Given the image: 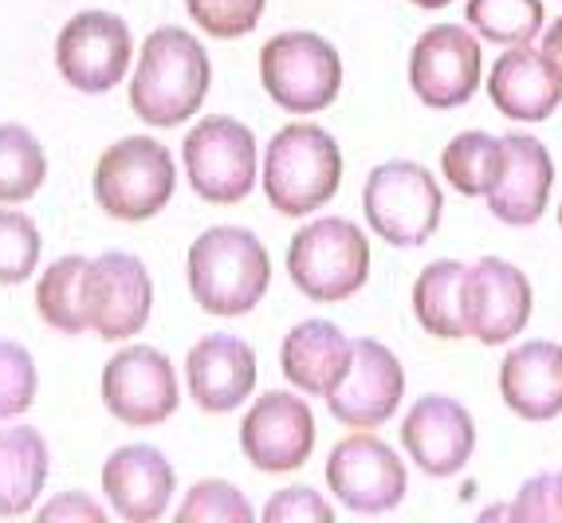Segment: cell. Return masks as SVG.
<instances>
[{
	"label": "cell",
	"instance_id": "obj_16",
	"mask_svg": "<svg viewBox=\"0 0 562 523\" xmlns=\"http://www.w3.org/2000/svg\"><path fill=\"white\" fill-rule=\"evenodd\" d=\"M405 398V366L378 338H355L342 382L327 393V410L347 430H382Z\"/></svg>",
	"mask_w": 562,
	"mask_h": 523
},
{
	"label": "cell",
	"instance_id": "obj_38",
	"mask_svg": "<svg viewBox=\"0 0 562 523\" xmlns=\"http://www.w3.org/2000/svg\"><path fill=\"white\" fill-rule=\"evenodd\" d=\"M480 520H512V504H496V508H487Z\"/></svg>",
	"mask_w": 562,
	"mask_h": 523
},
{
	"label": "cell",
	"instance_id": "obj_26",
	"mask_svg": "<svg viewBox=\"0 0 562 523\" xmlns=\"http://www.w3.org/2000/svg\"><path fill=\"white\" fill-rule=\"evenodd\" d=\"M87 256H59L47 264L36 283V308L40 319L59 335H83L87 331V303H83V280H87Z\"/></svg>",
	"mask_w": 562,
	"mask_h": 523
},
{
	"label": "cell",
	"instance_id": "obj_22",
	"mask_svg": "<svg viewBox=\"0 0 562 523\" xmlns=\"http://www.w3.org/2000/svg\"><path fill=\"white\" fill-rule=\"evenodd\" d=\"M499 398L524 421H554L562 413V346L527 338L499 363Z\"/></svg>",
	"mask_w": 562,
	"mask_h": 523
},
{
	"label": "cell",
	"instance_id": "obj_34",
	"mask_svg": "<svg viewBox=\"0 0 562 523\" xmlns=\"http://www.w3.org/2000/svg\"><path fill=\"white\" fill-rule=\"evenodd\" d=\"M263 523H330L335 520V508L323 500L315 488L307 485H291V488H280V492L263 504Z\"/></svg>",
	"mask_w": 562,
	"mask_h": 523
},
{
	"label": "cell",
	"instance_id": "obj_35",
	"mask_svg": "<svg viewBox=\"0 0 562 523\" xmlns=\"http://www.w3.org/2000/svg\"><path fill=\"white\" fill-rule=\"evenodd\" d=\"M512 520L516 523L562 520L559 477H554V472H539V477L524 480V488H519L516 500H512Z\"/></svg>",
	"mask_w": 562,
	"mask_h": 523
},
{
	"label": "cell",
	"instance_id": "obj_28",
	"mask_svg": "<svg viewBox=\"0 0 562 523\" xmlns=\"http://www.w3.org/2000/svg\"><path fill=\"white\" fill-rule=\"evenodd\" d=\"M47 178V154L20 122H0V205H20L40 193Z\"/></svg>",
	"mask_w": 562,
	"mask_h": 523
},
{
	"label": "cell",
	"instance_id": "obj_31",
	"mask_svg": "<svg viewBox=\"0 0 562 523\" xmlns=\"http://www.w3.org/2000/svg\"><path fill=\"white\" fill-rule=\"evenodd\" d=\"M40 229L29 213L20 209H0V283L16 288L36 271L40 264Z\"/></svg>",
	"mask_w": 562,
	"mask_h": 523
},
{
	"label": "cell",
	"instance_id": "obj_29",
	"mask_svg": "<svg viewBox=\"0 0 562 523\" xmlns=\"http://www.w3.org/2000/svg\"><path fill=\"white\" fill-rule=\"evenodd\" d=\"M464 20L480 40L499 47L531 44L543 32L547 9L543 0H469Z\"/></svg>",
	"mask_w": 562,
	"mask_h": 523
},
{
	"label": "cell",
	"instance_id": "obj_32",
	"mask_svg": "<svg viewBox=\"0 0 562 523\" xmlns=\"http://www.w3.org/2000/svg\"><path fill=\"white\" fill-rule=\"evenodd\" d=\"M36 363H32L29 346L0 338V421H12L29 413L36 402Z\"/></svg>",
	"mask_w": 562,
	"mask_h": 523
},
{
	"label": "cell",
	"instance_id": "obj_25",
	"mask_svg": "<svg viewBox=\"0 0 562 523\" xmlns=\"http://www.w3.org/2000/svg\"><path fill=\"white\" fill-rule=\"evenodd\" d=\"M464 276L469 264L432 260L413 280V315L432 338H464Z\"/></svg>",
	"mask_w": 562,
	"mask_h": 523
},
{
	"label": "cell",
	"instance_id": "obj_12",
	"mask_svg": "<svg viewBox=\"0 0 562 523\" xmlns=\"http://www.w3.org/2000/svg\"><path fill=\"white\" fill-rule=\"evenodd\" d=\"M134 40L126 20L106 9H87L67 20L56 36V67L64 84L83 94H106L131 67Z\"/></svg>",
	"mask_w": 562,
	"mask_h": 523
},
{
	"label": "cell",
	"instance_id": "obj_30",
	"mask_svg": "<svg viewBox=\"0 0 562 523\" xmlns=\"http://www.w3.org/2000/svg\"><path fill=\"white\" fill-rule=\"evenodd\" d=\"M256 508L233 480H198L178 508V523H252Z\"/></svg>",
	"mask_w": 562,
	"mask_h": 523
},
{
	"label": "cell",
	"instance_id": "obj_4",
	"mask_svg": "<svg viewBox=\"0 0 562 523\" xmlns=\"http://www.w3.org/2000/svg\"><path fill=\"white\" fill-rule=\"evenodd\" d=\"M288 276L311 303H342L370 280V241L347 216H315L291 236Z\"/></svg>",
	"mask_w": 562,
	"mask_h": 523
},
{
	"label": "cell",
	"instance_id": "obj_2",
	"mask_svg": "<svg viewBox=\"0 0 562 523\" xmlns=\"http://www.w3.org/2000/svg\"><path fill=\"white\" fill-rule=\"evenodd\" d=\"M189 291L209 315L236 319L268 296L272 283V256L263 241L240 224H213L186 253Z\"/></svg>",
	"mask_w": 562,
	"mask_h": 523
},
{
	"label": "cell",
	"instance_id": "obj_39",
	"mask_svg": "<svg viewBox=\"0 0 562 523\" xmlns=\"http://www.w3.org/2000/svg\"><path fill=\"white\" fill-rule=\"evenodd\" d=\"M409 4H417V9H449V4H452V0H409Z\"/></svg>",
	"mask_w": 562,
	"mask_h": 523
},
{
	"label": "cell",
	"instance_id": "obj_9",
	"mask_svg": "<svg viewBox=\"0 0 562 523\" xmlns=\"http://www.w3.org/2000/svg\"><path fill=\"white\" fill-rule=\"evenodd\" d=\"M99 390H103L106 413L131 430L161 425L178 413L181 402L178 370H173L169 355L146 343L122 346L119 355L106 358Z\"/></svg>",
	"mask_w": 562,
	"mask_h": 523
},
{
	"label": "cell",
	"instance_id": "obj_24",
	"mask_svg": "<svg viewBox=\"0 0 562 523\" xmlns=\"http://www.w3.org/2000/svg\"><path fill=\"white\" fill-rule=\"evenodd\" d=\"M47 480V441L32 425L0 430V520L29 515Z\"/></svg>",
	"mask_w": 562,
	"mask_h": 523
},
{
	"label": "cell",
	"instance_id": "obj_19",
	"mask_svg": "<svg viewBox=\"0 0 562 523\" xmlns=\"http://www.w3.org/2000/svg\"><path fill=\"white\" fill-rule=\"evenodd\" d=\"M173 465L154 445H122L103 460V492L114 515L126 523H154L169 512L173 500Z\"/></svg>",
	"mask_w": 562,
	"mask_h": 523
},
{
	"label": "cell",
	"instance_id": "obj_14",
	"mask_svg": "<svg viewBox=\"0 0 562 523\" xmlns=\"http://www.w3.org/2000/svg\"><path fill=\"white\" fill-rule=\"evenodd\" d=\"M535 291L527 271L499 256H480L464 276V338L504 346L531 323Z\"/></svg>",
	"mask_w": 562,
	"mask_h": 523
},
{
	"label": "cell",
	"instance_id": "obj_11",
	"mask_svg": "<svg viewBox=\"0 0 562 523\" xmlns=\"http://www.w3.org/2000/svg\"><path fill=\"white\" fill-rule=\"evenodd\" d=\"M484 52L469 24H432L409 52V87L432 111H457L480 91Z\"/></svg>",
	"mask_w": 562,
	"mask_h": 523
},
{
	"label": "cell",
	"instance_id": "obj_23",
	"mask_svg": "<svg viewBox=\"0 0 562 523\" xmlns=\"http://www.w3.org/2000/svg\"><path fill=\"white\" fill-rule=\"evenodd\" d=\"M355 358V338L330 323V319H303L283 335L280 343V370L291 386L307 398H327Z\"/></svg>",
	"mask_w": 562,
	"mask_h": 523
},
{
	"label": "cell",
	"instance_id": "obj_8",
	"mask_svg": "<svg viewBox=\"0 0 562 523\" xmlns=\"http://www.w3.org/2000/svg\"><path fill=\"white\" fill-rule=\"evenodd\" d=\"M189 189L209 205H240L256 189V134L228 114H209L181 142Z\"/></svg>",
	"mask_w": 562,
	"mask_h": 523
},
{
	"label": "cell",
	"instance_id": "obj_17",
	"mask_svg": "<svg viewBox=\"0 0 562 523\" xmlns=\"http://www.w3.org/2000/svg\"><path fill=\"white\" fill-rule=\"evenodd\" d=\"M402 448L425 477H457L476 453V421L449 393H425L405 410Z\"/></svg>",
	"mask_w": 562,
	"mask_h": 523
},
{
	"label": "cell",
	"instance_id": "obj_20",
	"mask_svg": "<svg viewBox=\"0 0 562 523\" xmlns=\"http://www.w3.org/2000/svg\"><path fill=\"white\" fill-rule=\"evenodd\" d=\"M189 398L205 413L240 410L256 390V350L236 335H205L186 355Z\"/></svg>",
	"mask_w": 562,
	"mask_h": 523
},
{
	"label": "cell",
	"instance_id": "obj_18",
	"mask_svg": "<svg viewBox=\"0 0 562 523\" xmlns=\"http://www.w3.org/2000/svg\"><path fill=\"white\" fill-rule=\"evenodd\" d=\"M487 99L512 122H547L562 103V71L543 47L516 44L487 71Z\"/></svg>",
	"mask_w": 562,
	"mask_h": 523
},
{
	"label": "cell",
	"instance_id": "obj_33",
	"mask_svg": "<svg viewBox=\"0 0 562 523\" xmlns=\"http://www.w3.org/2000/svg\"><path fill=\"white\" fill-rule=\"evenodd\" d=\"M263 4L268 0H186V12L205 36L240 40L260 24Z\"/></svg>",
	"mask_w": 562,
	"mask_h": 523
},
{
	"label": "cell",
	"instance_id": "obj_13",
	"mask_svg": "<svg viewBox=\"0 0 562 523\" xmlns=\"http://www.w3.org/2000/svg\"><path fill=\"white\" fill-rule=\"evenodd\" d=\"M87 331L106 343L138 335L150 323L154 311V280L146 264L134 253H103L87 264L83 280Z\"/></svg>",
	"mask_w": 562,
	"mask_h": 523
},
{
	"label": "cell",
	"instance_id": "obj_7",
	"mask_svg": "<svg viewBox=\"0 0 562 523\" xmlns=\"http://www.w3.org/2000/svg\"><path fill=\"white\" fill-rule=\"evenodd\" d=\"M260 84L288 114H319L342 91V56L319 32H280L260 47Z\"/></svg>",
	"mask_w": 562,
	"mask_h": 523
},
{
	"label": "cell",
	"instance_id": "obj_41",
	"mask_svg": "<svg viewBox=\"0 0 562 523\" xmlns=\"http://www.w3.org/2000/svg\"><path fill=\"white\" fill-rule=\"evenodd\" d=\"M559 229H562V205H559Z\"/></svg>",
	"mask_w": 562,
	"mask_h": 523
},
{
	"label": "cell",
	"instance_id": "obj_36",
	"mask_svg": "<svg viewBox=\"0 0 562 523\" xmlns=\"http://www.w3.org/2000/svg\"><path fill=\"white\" fill-rule=\"evenodd\" d=\"M36 520L44 523H106V508L103 504H94L87 492H64L56 496L52 504H44L36 512Z\"/></svg>",
	"mask_w": 562,
	"mask_h": 523
},
{
	"label": "cell",
	"instance_id": "obj_27",
	"mask_svg": "<svg viewBox=\"0 0 562 523\" xmlns=\"http://www.w3.org/2000/svg\"><path fill=\"white\" fill-rule=\"evenodd\" d=\"M504 166V138L487 131H460L441 149V174L457 193L487 197Z\"/></svg>",
	"mask_w": 562,
	"mask_h": 523
},
{
	"label": "cell",
	"instance_id": "obj_37",
	"mask_svg": "<svg viewBox=\"0 0 562 523\" xmlns=\"http://www.w3.org/2000/svg\"><path fill=\"white\" fill-rule=\"evenodd\" d=\"M539 47H543V52H547V59H551V64L562 71V16L554 20L551 29L543 32V44H539Z\"/></svg>",
	"mask_w": 562,
	"mask_h": 523
},
{
	"label": "cell",
	"instance_id": "obj_6",
	"mask_svg": "<svg viewBox=\"0 0 562 523\" xmlns=\"http://www.w3.org/2000/svg\"><path fill=\"white\" fill-rule=\"evenodd\" d=\"M362 213L394 248H422L445 216V193L432 178V169L422 162L394 158L370 169L362 186Z\"/></svg>",
	"mask_w": 562,
	"mask_h": 523
},
{
	"label": "cell",
	"instance_id": "obj_40",
	"mask_svg": "<svg viewBox=\"0 0 562 523\" xmlns=\"http://www.w3.org/2000/svg\"><path fill=\"white\" fill-rule=\"evenodd\" d=\"M554 477H559V496H562V468H559V472H554Z\"/></svg>",
	"mask_w": 562,
	"mask_h": 523
},
{
	"label": "cell",
	"instance_id": "obj_1",
	"mask_svg": "<svg viewBox=\"0 0 562 523\" xmlns=\"http://www.w3.org/2000/svg\"><path fill=\"white\" fill-rule=\"evenodd\" d=\"M213 84L209 52L186 29H154L138 47V67L131 79V111L146 126H181L201 111Z\"/></svg>",
	"mask_w": 562,
	"mask_h": 523
},
{
	"label": "cell",
	"instance_id": "obj_5",
	"mask_svg": "<svg viewBox=\"0 0 562 523\" xmlns=\"http://www.w3.org/2000/svg\"><path fill=\"white\" fill-rule=\"evenodd\" d=\"M178 162L150 134H131L103 149L94 166V205L114 221H150L173 201Z\"/></svg>",
	"mask_w": 562,
	"mask_h": 523
},
{
	"label": "cell",
	"instance_id": "obj_10",
	"mask_svg": "<svg viewBox=\"0 0 562 523\" xmlns=\"http://www.w3.org/2000/svg\"><path fill=\"white\" fill-rule=\"evenodd\" d=\"M327 485L342 508L358 515L394 512L409 492L405 460L374 430H355L327 457Z\"/></svg>",
	"mask_w": 562,
	"mask_h": 523
},
{
	"label": "cell",
	"instance_id": "obj_3",
	"mask_svg": "<svg viewBox=\"0 0 562 523\" xmlns=\"http://www.w3.org/2000/svg\"><path fill=\"white\" fill-rule=\"evenodd\" d=\"M260 181L276 213L311 216L342 186V146L315 122H288L263 146Z\"/></svg>",
	"mask_w": 562,
	"mask_h": 523
},
{
	"label": "cell",
	"instance_id": "obj_15",
	"mask_svg": "<svg viewBox=\"0 0 562 523\" xmlns=\"http://www.w3.org/2000/svg\"><path fill=\"white\" fill-rule=\"evenodd\" d=\"M240 448L260 472H295L315 453V413L300 393H260L240 421Z\"/></svg>",
	"mask_w": 562,
	"mask_h": 523
},
{
	"label": "cell",
	"instance_id": "obj_21",
	"mask_svg": "<svg viewBox=\"0 0 562 523\" xmlns=\"http://www.w3.org/2000/svg\"><path fill=\"white\" fill-rule=\"evenodd\" d=\"M554 186V162L551 149L535 134H504V166L499 178L487 193L492 216L512 229H527L547 213Z\"/></svg>",
	"mask_w": 562,
	"mask_h": 523
}]
</instances>
